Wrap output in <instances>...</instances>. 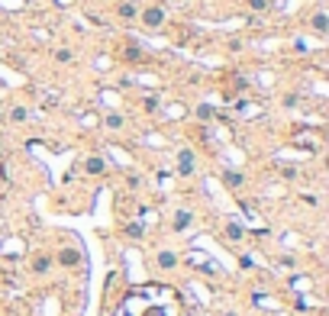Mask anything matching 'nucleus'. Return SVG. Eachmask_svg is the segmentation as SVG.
<instances>
[{
  "label": "nucleus",
  "instance_id": "1",
  "mask_svg": "<svg viewBox=\"0 0 329 316\" xmlns=\"http://www.w3.org/2000/svg\"><path fill=\"white\" fill-rule=\"evenodd\" d=\"M113 316H188V313H184V300L174 287L142 284L123 297Z\"/></svg>",
  "mask_w": 329,
  "mask_h": 316
},
{
  "label": "nucleus",
  "instance_id": "2",
  "mask_svg": "<svg viewBox=\"0 0 329 316\" xmlns=\"http://www.w3.org/2000/svg\"><path fill=\"white\" fill-rule=\"evenodd\" d=\"M162 20H165V10H162V7H152V10L142 13V23H145L149 29H158V26H162Z\"/></svg>",
  "mask_w": 329,
  "mask_h": 316
},
{
  "label": "nucleus",
  "instance_id": "3",
  "mask_svg": "<svg viewBox=\"0 0 329 316\" xmlns=\"http://www.w3.org/2000/svg\"><path fill=\"white\" fill-rule=\"evenodd\" d=\"M177 171H181V174L194 171V152H191V148H184V152L177 155Z\"/></svg>",
  "mask_w": 329,
  "mask_h": 316
},
{
  "label": "nucleus",
  "instance_id": "4",
  "mask_svg": "<svg viewBox=\"0 0 329 316\" xmlns=\"http://www.w3.org/2000/svg\"><path fill=\"white\" fill-rule=\"evenodd\" d=\"M188 226H191V213H188V210H181V213L174 216V229L181 232V229H188Z\"/></svg>",
  "mask_w": 329,
  "mask_h": 316
},
{
  "label": "nucleus",
  "instance_id": "5",
  "mask_svg": "<svg viewBox=\"0 0 329 316\" xmlns=\"http://www.w3.org/2000/svg\"><path fill=\"white\" fill-rule=\"evenodd\" d=\"M313 29H316V32H326V29H329L326 13H316V16H313Z\"/></svg>",
  "mask_w": 329,
  "mask_h": 316
},
{
  "label": "nucleus",
  "instance_id": "6",
  "mask_svg": "<svg viewBox=\"0 0 329 316\" xmlns=\"http://www.w3.org/2000/svg\"><path fill=\"white\" fill-rule=\"evenodd\" d=\"M223 181L229 184V187H239V184H242V174H236V171H226V174H223Z\"/></svg>",
  "mask_w": 329,
  "mask_h": 316
},
{
  "label": "nucleus",
  "instance_id": "7",
  "mask_svg": "<svg viewBox=\"0 0 329 316\" xmlns=\"http://www.w3.org/2000/svg\"><path fill=\"white\" fill-rule=\"evenodd\" d=\"M174 255H171V252H162V255H158V265H162V268H174Z\"/></svg>",
  "mask_w": 329,
  "mask_h": 316
},
{
  "label": "nucleus",
  "instance_id": "8",
  "mask_svg": "<svg viewBox=\"0 0 329 316\" xmlns=\"http://www.w3.org/2000/svg\"><path fill=\"white\" fill-rule=\"evenodd\" d=\"M87 171H91V174H100V171H103V162H100V158H87Z\"/></svg>",
  "mask_w": 329,
  "mask_h": 316
},
{
  "label": "nucleus",
  "instance_id": "9",
  "mask_svg": "<svg viewBox=\"0 0 329 316\" xmlns=\"http://www.w3.org/2000/svg\"><path fill=\"white\" fill-rule=\"evenodd\" d=\"M61 261H65V265H75V261H81V255L71 252V249H65V252H61Z\"/></svg>",
  "mask_w": 329,
  "mask_h": 316
},
{
  "label": "nucleus",
  "instance_id": "10",
  "mask_svg": "<svg viewBox=\"0 0 329 316\" xmlns=\"http://www.w3.org/2000/svg\"><path fill=\"white\" fill-rule=\"evenodd\" d=\"M52 268V258L49 255H39V258H35V271H49Z\"/></svg>",
  "mask_w": 329,
  "mask_h": 316
},
{
  "label": "nucleus",
  "instance_id": "11",
  "mask_svg": "<svg viewBox=\"0 0 329 316\" xmlns=\"http://www.w3.org/2000/svg\"><path fill=\"white\" fill-rule=\"evenodd\" d=\"M226 235H229V239H242V229H239V223H229V226H226Z\"/></svg>",
  "mask_w": 329,
  "mask_h": 316
},
{
  "label": "nucleus",
  "instance_id": "12",
  "mask_svg": "<svg viewBox=\"0 0 329 316\" xmlns=\"http://www.w3.org/2000/svg\"><path fill=\"white\" fill-rule=\"evenodd\" d=\"M106 126H110V129H120V126H123V116H117V113H110V116H106Z\"/></svg>",
  "mask_w": 329,
  "mask_h": 316
},
{
  "label": "nucleus",
  "instance_id": "13",
  "mask_svg": "<svg viewBox=\"0 0 329 316\" xmlns=\"http://www.w3.org/2000/svg\"><path fill=\"white\" fill-rule=\"evenodd\" d=\"M120 16H126V20H132V16H136V7H132V4H123V7H120Z\"/></svg>",
  "mask_w": 329,
  "mask_h": 316
},
{
  "label": "nucleus",
  "instance_id": "14",
  "mask_svg": "<svg viewBox=\"0 0 329 316\" xmlns=\"http://www.w3.org/2000/svg\"><path fill=\"white\" fill-rule=\"evenodd\" d=\"M55 58H58V61H71V52H68V49H58Z\"/></svg>",
  "mask_w": 329,
  "mask_h": 316
},
{
  "label": "nucleus",
  "instance_id": "15",
  "mask_svg": "<svg viewBox=\"0 0 329 316\" xmlns=\"http://www.w3.org/2000/svg\"><path fill=\"white\" fill-rule=\"evenodd\" d=\"M145 110H158V97H145Z\"/></svg>",
  "mask_w": 329,
  "mask_h": 316
},
{
  "label": "nucleus",
  "instance_id": "16",
  "mask_svg": "<svg viewBox=\"0 0 329 316\" xmlns=\"http://www.w3.org/2000/svg\"><path fill=\"white\" fill-rule=\"evenodd\" d=\"M252 10H265V0H252Z\"/></svg>",
  "mask_w": 329,
  "mask_h": 316
}]
</instances>
